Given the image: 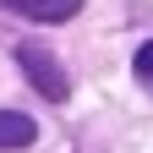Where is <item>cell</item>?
I'll return each instance as SVG.
<instances>
[{"label":"cell","instance_id":"cell-3","mask_svg":"<svg viewBox=\"0 0 153 153\" xmlns=\"http://www.w3.org/2000/svg\"><path fill=\"white\" fill-rule=\"evenodd\" d=\"M38 137V126L27 120V115H16V109H0V148H27Z\"/></svg>","mask_w":153,"mask_h":153},{"label":"cell","instance_id":"cell-1","mask_svg":"<svg viewBox=\"0 0 153 153\" xmlns=\"http://www.w3.org/2000/svg\"><path fill=\"white\" fill-rule=\"evenodd\" d=\"M16 60H22V71H27V82H33L38 93H44L49 104H60L66 93H71V82L60 76V66H55V55H44L38 44H22V49H16Z\"/></svg>","mask_w":153,"mask_h":153},{"label":"cell","instance_id":"cell-4","mask_svg":"<svg viewBox=\"0 0 153 153\" xmlns=\"http://www.w3.org/2000/svg\"><path fill=\"white\" fill-rule=\"evenodd\" d=\"M137 76H142V82L153 88V38H148V44L137 49Z\"/></svg>","mask_w":153,"mask_h":153},{"label":"cell","instance_id":"cell-2","mask_svg":"<svg viewBox=\"0 0 153 153\" xmlns=\"http://www.w3.org/2000/svg\"><path fill=\"white\" fill-rule=\"evenodd\" d=\"M0 6L16 16H33V22H71L82 11V0H0Z\"/></svg>","mask_w":153,"mask_h":153}]
</instances>
